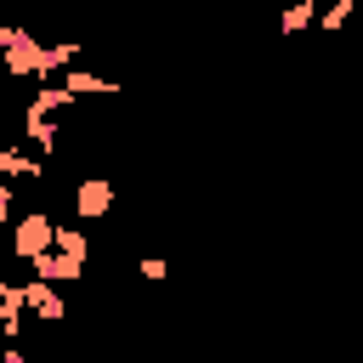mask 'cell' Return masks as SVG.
<instances>
[{
    "mask_svg": "<svg viewBox=\"0 0 363 363\" xmlns=\"http://www.w3.org/2000/svg\"><path fill=\"white\" fill-rule=\"evenodd\" d=\"M40 176H45V164H40V159H28L23 147L0 142V182H40Z\"/></svg>",
    "mask_w": 363,
    "mask_h": 363,
    "instance_id": "cell-7",
    "label": "cell"
},
{
    "mask_svg": "<svg viewBox=\"0 0 363 363\" xmlns=\"http://www.w3.org/2000/svg\"><path fill=\"white\" fill-rule=\"evenodd\" d=\"M34 108L40 113H62V108H74V96H68V85H40L34 91Z\"/></svg>",
    "mask_w": 363,
    "mask_h": 363,
    "instance_id": "cell-9",
    "label": "cell"
},
{
    "mask_svg": "<svg viewBox=\"0 0 363 363\" xmlns=\"http://www.w3.org/2000/svg\"><path fill=\"white\" fill-rule=\"evenodd\" d=\"M193 363H216V357H193Z\"/></svg>",
    "mask_w": 363,
    "mask_h": 363,
    "instance_id": "cell-15",
    "label": "cell"
},
{
    "mask_svg": "<svg viewBox=\"0 0 363 363\" xmlns=\"http://www.w3.org/2000/svg\"><path fill=\"white\" fill-rule=\"evenodd\" d=\"M0 363H28V352H23V346H6V352H0Z\"/></svg>",
    "mask_w": 363,
    "mask_h": 363,
    "instance_id": "cell-14",
    "label": "cell"
},
{
    "mask_svg": "<svg viewBox=\"0 0 363 363\" xmlns=\"http://www.w3.org/2000/svg\"><path fill=\"white\" fill-rule=\"evenodd\" d=\"M108 210H113V182H108V176L74 182V216H79V221H102Z\"/></svg>",
    "mask_w": 363,
    "mask_h": 363,
    "instance_id": "cell-3",
    "label": "cell"
},
{
    "mask_svg": "<svg viewBox=\"0 0 363 363\" xmlns=\"http://www.w3.org/2000/svg\"><path fill=\"white\" fill-rule=\"evenodd\" d=\"M23 301H28V318H40V323H62V318H68V301H62L57 284L28 278V284H23Z\"/></svg>",
    "mask_w": 363,
    "mask_h": 363,
    "instance_id": "cell-4",
    "label": "cell"
},
{
    "mask_svg": "<svg viewBox=\"0 0 363 363\" xmlns=\"http://www.w3.org/2000/svg\"><path fill=\"white\" fill-rule=\"evenodd\" d=\"M17 221V193H11V182H0V227H11Z\"/></svg>",
    "mask_w": 363,
    "mask_h": 363,
    "instance_id": "cell-13",
    "label": "cell"
},
{
    "mask_svg": "<svg viewBox=\"0 0 363 363\" xmlns=\"http://www.w3.org/2000/svg\"><path fill=\"white\" fill-rule=\"evenodd\" d=\"M57 136H62V130H57V119H51V113H40V108L28 102V108H23V142H28V147H40V153L51 159V153H57Z\"/></svg>",
    "mask_w": 363,
    "mask_h": 363,
    "instance_id": "cell-6",
    "label": "cell"
},
{
    "mask_svg": "<svg viewBox=\"0 0 363 363\" xmlns=\"http://www.w3.org/2000/svg\"><path fill=\"white\" fill-rule=\"evenodd\" d=\"M136 278H142V284H164V278H170V261H164V255H142V261H136Z\"/></svg>",
    "mask_w": 363,
    "mask_h": 363,
    "instance_id": "cell-11",
    "label": "cell"
},
{
    "mask_svg": "<svg viewBox=\"0 0 363 363\" xmlns=\"http://www.w3.org/2000/svg\"><path fill=\"white\" fill-rule=\"evenodd\" d=\"M62 85H68V96L79 102V96H102V91H119L113 79H96V74H79V68H68L62 74Z\"/></svg>",
    "mask_w": 363,
    "mask_h": 363,
    "instance_id": "cell-8",
    "label": "cell"
},
{
    "mask_svg": "<svg viewBox=\"0 0 363 363\" xmlns=\"http://www.w3.org/2000/svg\"><path fill=\"white\" fill-rule=\"evenodd\" d=\"M312 17H318V0H301V6H289V11H284V34H301Z\"/></svg>",
    "mask_w": 363,
    "mask_h": 363,
    "instance_id": "cell-10",
    "label": "cell"
},
{
    "mask_svg": "<svg viewBox=\"0 0 363 363\" xmlns=\"http://www.w3.org/2000/svg\"><path fill=\"white\" fill-rule=\"evenodd\" d=\"M79 57V45H34L23 28H0V62H6V74H17V79H51V74H62L68 62Z\"/></svg>",
    "mask_w": 363,
    "mask_h": 363,
    "instance_id": "cell-1",
    "label": "cell"
},
{
    "mask_svg": "<svg viewBox=\"0 0 363 363\" xmlns=\"http://www.w3.org/2000/svg\"><path fill=\"white\" fill-rule=\"evenodd\" d=\"M34 278H40V284H74V278H85V255L51 250V255H40V261H34Z\"/></svg>",
    "mask_w": 363,
    "mask_h": 363,
    "instance_id": "cell-5",
    "label": "cell"
},
{
    "mask_svg": "<svg viewBox=\"0 0 363 363\" xmlns=\"http://www.w3.org/2000/svg\"><path fill=\"white\" fill-rule=\"evenodd\" d=\"M51 250H57V221H51L45 210H28V216L11 227V255L34 267V261H40V255H51Z\"/></svg>",
    "mask_w": 363,
    "mask_h": 363,
    "instance_id": "cell-2",
    "label": "cell"
},
{
    "mask_svg": "<svg viewBox=\"0 0 363 363\" xmlns=\"http://www.w3.org/2000/svg\"><path fill=\"white\" fill-rule=\"evenodd\" d=\"M352 11H357V0H335L329 11H318V28H329V34H335V28H340V23L352 17Z\"/></svg>",
    "mask_w": 363,
    "mask_h": 363,
    "instance_id": "cell-12",
    "label": "cell"
}]
</instances>
